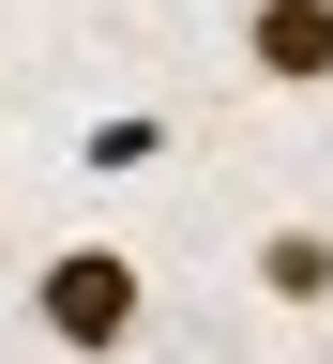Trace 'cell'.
Here are the masks:
<instances>
[{"label": "cell", "mask_w": 333, "mask_h": 364, "mask_svg": "<svg viewBox=\"0 0 333 364\" xmlns=\"http://www.w3.org/2000/svg\"><path fill=\"white\" fill-rule=\"evenodd\" d=\"M31 334L45 349H76V364H107L152 334V273H136V243H61L31 273Z\"/></svg>", "instance_id": "obj_1"}, {"label": "cell", "mask_w": 333, "mask_h": 364, "mask_svg": "<svg viewBox=\"0 0 333 364\" xmlns=\"http://www.w3.org/2000/svg\"><path fill=\"white\" fill-rule=\"evenodd\" d=\"M243 76L258 91H333V0H243Z\"/></svg>", "instance_id": "obj_2"}, {"label": "cell", "mask_w": 333, "mask_h": 364, "mask_svg": "<svg viewBox=\"0 0 333 364\" xmlns=\"http://www.w3.org/2000/svg\"><path fill=\"white\" fill-rule=\"evenodd\" d=\"M258 289L288 304V318H318V304H333V228H303V213L258 228Z\"/></svg>", "instance_id": "obj_3"}, {"label": "cell", "mask_w": 333, "mask_h": 364, "mask_svg": "<svg viewBox=\"0 0 333 364\" xmlns=\"http://www.w3.org/2000/svg\"><path fill=\"white\" fill-rule=\"evenodd\" d=\"M76 167H91V182H136V167H167V107H107V122L76 136Z\"/></svg>", "instance_id": "obj_4"}]
</instances>
